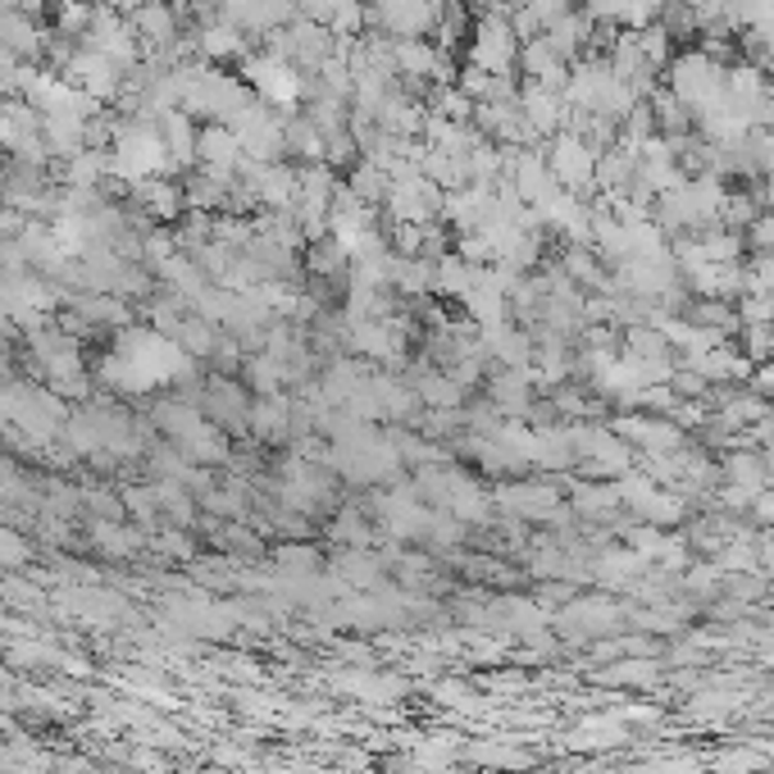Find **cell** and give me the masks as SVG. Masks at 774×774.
Masks as SVG:
<instances>
[{
    "instance_id": "5b68a950",
    "label": "cell",
    "mask_w": 774,
    "mask_h": 774,
    "mask_svg": "<svg viewBox=\"0 0 774 774\" xmlns=\"http://www.w3.org/2000/svg\"><path fill=\"white\" fill-rule=\"evenodd\" d=\"M0 556H5V561H23V547H19V542H10L5 533H0Z\"/></svg>"
},
{
    "instance_id": "7a4b0ae2",
    "label": "cell",
    "mask_w": 774,
    "mask_h": 774,
    "mask_svg": "<svg viewBox=\"0 0 774 774\" xmlns=\"http://www.w3.org/2000/svg\"><path fill=\"white\" fill-rule=\"evenodd\" d=\"M511 55H515V33H511V23L488 19V23L479 27V42H474V69L496 78V73H506Z\"/></svg>"
},
{
    "instance_id": "6da1fadb",
    "label": "cell",
    "mask_w": 774,
    "mask_h": 774,
    "mask_svg": "<svg viewBox=\"0 0 774 774\" xmlns=\"http://www.w3.org/2000/svg\"><path fill=\"white\" fill-rule=\"evenodd\" d=\"M442 10H433L429 0H374L370 5V19L383 27V33H392L397 42H410V37H424L429 27L437 23Z\"/></svg>"
},
{
    "instance_id": "277c9868",
    "label": "cell",
    "mask_w": 774,
    "mask_h": 774,
    "mask_svg": "<svg viewBox=\"0 0 774 774\" xmlns=\"http://www.w3.org/2000/svg\"><path fill=\"white\" fill-rule=\"evenodd\" d=\"M338 538H342V542H347V538H351V542H365V524L355 519V515L338 519Z\"/></svg>"
},
{
    "instance_id": "8992f818",
    "label": "cell",
    "mask_w": 774,
    "mask_h": 774,
    "mask_svg": "<svg viewBox=\"0 0 774 774\" xmlns=\"http://www.w3.org/2000/svg\"><path fill=\"white\" fill-rule=\"evenodd\" d=\"M770 561H774V547H770Z\"/></svg>"
},
{
    "instance_id": "3957f363",
    "label": "cell",
    "mask_w": 774,
    "mask_h": 774,
    "mask_svg": "<svg viewBox=\"0 0 774 774\" xmlns=\"http://www.w3.org/2000/svg\"><path fill=\"white\" fill-rule=\"evenodd\" d=\"M556 178L561 183H588V155H584V146L578 142H561L556 146Z\"/></svg>"
}]
</instances>
